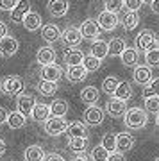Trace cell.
<instances>
[{
    "label": "cell",
    "mask_w": 159,
    "mask_h": 161,
    "mask_svg": "<svg viewBox=\"0 0 159 161\" xmlns=\"http://www.w3.org/2000/svg\"><path fill=\"white\" fill-rule=\"evenodd\" d=\"M82 61H84V52L79 50L77 47H70L68 50L64 52V63H66V66L82 64Z\"/></svg>",
    "instance_id": "21"
},
{
    "label": "cell",
    "mask_w": 159,
    "mask_h": 161,
    "mask_svg": "<svg viewBox=\"0 0 159 161\" xmlns=\"http://www.w3.org/2000/svg\"><path fill=\"white\" fill-rule=\"evenodd\" d=\"M6 34H7V25L4 22H0V40H2Z\"/></svg>",
    "instance_id": "50"
},
{
    "label": "cell",
    "mask_w": 159,
    "mask_h": 161,
    "mask_svg": "<svg viewBox=\"0 0 159 161\" xmlns=\"http://www.w3.org/2000/svg\"><path fill=\"white\" fill-rule=\"evenodd\" d=\"M150 2H152V0H143V4H150Z\"/></svg>",
    "instance_id": "53"
},
{
    "label": "cell",
    "mask_w": 159,
    "mask_h": 161,
    "mask_svg": "<svg viewBox=\"0 0 159 161\" xmlns=\"http://www.w3.org/2000/svg\"><path fill=\"white\" fill-rule=\"evenodd\" d=\"M102 145L109 150V152L116 150V134H113V132H106L104 138H102Z\"/></svg>",
    "instance_id": "40"
},
{
    "label": "cell",
    "mask_w": 159,
    "mask_h": 161,
    "mask_svg": "<svg viewBox=\"0 0 159 161\" xmlns=\"http://www.w3.org/2000/svg\"><path fill=\"white\" fill-rule=\"evenodd\" d=\"M97 22H98V25L102 27V31H109V32H111V31H114L116 25H118V14L106 9V11H102L98 14Z\"/></svg>",
    "instance_id": "10"
},
{
    "label": "cell",
    "mask_w": 159,
    "mask_h": 161,
    "mask_svg": "<svg viewBox=\"0 0 159 161\" xmlns=\"http://www.w3.org/2000/svg\"><path fill=\"white\" fill-rule=\"evenodd\" d=\"M118 84H120V79H118V77L109 75V77H106V79L102 80V90L107 93V95H113L114 90L118 88Z\"/></svg>",
    "instance_id": "37"
},
{
    "label": "cell",
    "mask_w": 159,
    "mask_h": 161,
    "mask_svg": "<svg viewBox=\"0 0 159 161\" xmlns=\"http://www.w3.org/2000/svg\"><path fill=\"white\" fill-rule=\"evenodd\" d=\"M125 152H122V150H118V149H116V150H113V152H109V159H114V161H116V159H123V158H125Z\"/></svg>",
    "instance_id": "45"
},
{
    "label": "cell",
    "mask_w": 159,
    "mask_h": 161,
    "mask_svg": "<svg viewBox=\"0 0 159 161\" xmlns=\"http://www.w3.org/2000/svg\"><path fill=\"white\" fill-rule=\"evenodd\" d=\"M114 97H118V98H122V100H129V98L132 97V86H131V82H127V80H120V84H118V88L114 90V93H113Z\"/></svg>",
    "instance_id": "31"
},
{
    "label": "cell",
    "mask_w": 159,
    "mask_h": 161,
    "mask_svg": "<svg viewBox=\"0 0 159 161\" xmlns=\"http://www.w3.org/2000/svg\"><path fill=\"white\" fill-rule=\"evenodd\" d=\"M154 47H159L157 36H156L154 31H150V29L141 31V32L136 36V48L138 50L147 52V50H150V48H154Z\"/></svg>",
    "instance_id": "4"
},
{
    "label": "cell",
    "mask_w": 159,
    "mask_h": 161,
    "mask_svg": "<svg viewBox=\"0 0 159 161\" xmlns=\"http://www.w3.org/2000/svg\"><path fill=\"white\" fill-rule=\"evenodd\" d=\"M74 158H75V159H82V161L91 159V156H90V154H86L84 150H80V152H74Z\"/></svg>",
    "instance_id": "47"
},
{
    "label": "cell",
    "mask_w": 159,
    "mask_h": 161,
    "mask_svg": "<svg viewBox=\"0 0 159 161\" xmlns=\"http://www.w3.org/2000/svg\"><path fill=\"white\" fill-rule=\"evenodd\" d=\"M6 149H7V145H6V142L0 138V156L2 154H6Z\"/></svg>",
    "instance_id": "51"
},
{
    "label": "cell",
    "mask_w": 159,
    "mask_h": 161,
    "mask_svg": "<svg viewBox=\"0 0 159 161\" xmlns=\"http://www.w3.org/2000/svg\"><path fill=\"white\" fill-rule=\"evenodd\" d=\"M25 122H27V115H23L22 111H11L9 116H7V125L9 129H22L25 127Z\"/></svg>",
    "instance_id": "25"
},
{
    "label": "cell",
    "mask_w": 159,
    "mask_h": 161,
    "mask_svg": "<svg viewBox=\"0 0 159 161\" xmlns=\"http://www.w3.org/2000/svg\"><path fill=\"white\" fill-rule=\"evenodd\" d=\"M123 6L127 11H140L143 6V0H123Z\"/></svg>",
    "instance_id": "43"
},
{
    "label": "cell",
    "mask_w": 159,
    "mask_h": 161,
    "mask_svg": "<svg viewBox=\"0 0 159 161\" xmlns=\"http://www.w3.org/2000/svg\"><path fill=\"white\" fill-rule=\"evenodd\" d=\"M148 111L147 109H141V108H129V109L125 111L123 115V122H125V127H129V129H143V127L147 125L148 122Z\"/></svg>",
    "instance_id": "1"
},
{
    "label": "cell",
    "mask_w": 159,
    "mask_h": 161,
    "mask_svg": "<svg viewBox=\"0 0 159 161\" xmlns=\"http://www.w3.org/2000/svg\"><path fill=\"white\" fill-rule=\"evenodd\" d=\"M7 116H9L7 109H4V108H0V125H4V124H7Z\"/></svg>",
    "instance_id": "48"
},
{
    "label": "cell",
    "mask_w": 159,
    "mask_h": 161,
    "mask_svg": "<svg viewBox=\"0 0 159 161\" xmlns=\"http://www.w3.org/2000/svg\"><path fill=\"white\" fill-rule=\"evenodd\" d=\"M148 6H150V11H152L154 14H159V0H152Z\"/></svg>",
    "instance_id": "49"
},
{
    "label": "cell",
    "mask_w": 159,
    "mask_h": 161,
    "mask_svg": "<svg viewBox=\"0 0 159 161\" xmlns=\"http://www.w3.org/2000/svg\"><path fill=\"white\" fill-rule=\"evenodd\" d=\"M61 40L66 47H77L82 41V32H80L79 27H66V29L63 31Z\"/></svg>",
    "instance_id": "11"
},
{
    "label": "cell",
    "mask_w": 159,
    "mask_h": 161,
    "mask_svg": "<svg viewBox=\"0 0 159 161\" xmlns=\"http://www.w3.org/2000/svg\"><path fill=\"white\" fill-rule=\"evenodd\" d=\"M82 64L86 66L88 72H97V70L100 68V64H102V59H98L95 54H88V56H84Z\"/></svg>",
    "instance_id": "35"
},
{
    "label": "cell",
    "mask_w": 159,
    "mask_h": 161,
    "mask_svg": "<svg viewBox=\"0 0 159 161\" xmlns=\"http://www.w3.org/2000/svg\"><path fill=\"white\" fill-rule=\"evenodd\" d=\"M88 145V136H77V138H68V149L72 152H80L86 150Z\"/></svg>",
    "instance_id": "34"
},
{
    "label": "cell",
    "mask_w": 159,
    "mask_h": 161,
    "mask_svg": "<svg viewBox=\"0 0 159 161\" xmlns=\"http://www.w3.org/2000/svg\"><path fill=\"white\" fill-rule=\"evenodd\" d=\"M66 132H68V138H77V136H88V124H82L79 120L70 122L68 127H66Z\"/></svg>",
    "instance_id": "22"
},
{
    "label": "cell",
    "mask_w": 159,
    "mask_h": 161,
    "mask_svg": "<svg viewBox=\"0 0 159 161\" xmlns=\"http://www.w3.org/2000/svg\"><path fill=\"white\" fill-rule=\"evenodd\" d=\"M50 111H52V115H56V116H64L68 113V102L64 98H56L50 104Z\"/></svg>",
    "instance_id": "32"
},
{
    "label": "cell",
    "mask_w": 159,
    "mask_h": 161,
    "mask_svg": "<svg viewBox=\"0 0 159 161\" xmlns=\"http://www.w3.org/2000/svg\"><path fill=\"white\" fill-rule=\"evenodd\" d=\"M25 159L36 161V159H45V150L41 149V145H29L25 149Z\"/></svg>",
    "instance_id": "30"
},
{
    "label": "cell",
    "mask_w": 159,
    "mask_h": 161,
    "mask_svg": "<svg viewBox=\"0 0 159 161\" xmlns=\"http://www.w3.org/2000/svg\"><path fill=\"white\" fill-rule=\"evenodd\" d=\"M123 7H125L123 0H106V9H107V11H113V13L118 14Z\"/></svg>",
    "instance_id": "42"
},
{
    "label": "cell",
    "mask_w": 159,
    "mask_h": 161,
    "mask_svg": "<svg viewBox=\"0 0 159 161\" xmlns=\"http://www.w3.org/2000/svg\"><path fill=\"white\" fill-rule=\"evenodd\" d=\"M127 109H129V108H127V100H122V98L114 97V95L106 102V113H107L109 116H113V118L123 116Z\"/></svg>",
    "instance_id": "5"
},
{
    "label": "cell",
    "mask_w": 159,
    "mask_h": 161,
    "mask_svg": "<svg viewBox=\"0 0 159 161\" xmlns=\"http://www.w3.org/2000/svg\"><path fill=\"white\" fill-rule=\"evenodd\" d=\"M30 116H32L34 122H45L48 116H52L50 106L48 104H43V102H36L32 111H30Z\"/></svg>",
    "instance_id": "18"
},
{
    "label": "cell",
    "mask_w": 159,
    "mask_h": 161,
    "mask_svg": "<svg viewBox=\"0 0 159 161\" xmlns=\"http://www.w3.org/2000/svg\"><path fill=\"white\" fill-rule=\"evenodd\" d=\"M141 95H143V98H147V97H154V95H157V97H159V77H156V79L152 77V80H150V82H148L147 86L143 88Z\"/></svg>",
    "instance_id": "36"
},
{
    "label": "cell",
    "mask_w": 159,
    "mask_h": 161,
    "mask_svg": "<svg viewBox=\"0 0 159 161\" xmlns=\"http://www.w3.org/2000/svg\"><path fill=\"white\" fill-rule=\"evenodd\" d=\"M18 40L14 36L6 34L2 40H0V56L2 58H13L14 54L18 52Z\"/></svg>",
    "instance_id": "8"
},
{
    "label": "cell",
    "mask_w": 159,
    "mask_h": 161,
    "mask_svg": "<svg viewBox=\"0 0 159 161\" xmlns=\"http://www.w3.org/2000/svg\"><path fill=\"white\" fill-rule=\"evenodd\" d=\"M0 92L6 97H14L23 92V79L18 75H7L0 80Z\"/></svg>",
    "instance_id": "2"
},
{
    "label": "cell",
    "mask_w": 159,
    "mask_h": 161,
    "mask_svg": "<svg viewBox=\"0 0 159 161\" xmlns=\"http://www.w3.org/2000/svg\"><path fill=\"white\" fill-rule=\"evenodd\" d=\"M45 159H50V161H61V159H64L59 152H48V154H45Z\"/></svg>",
    "instance_id": "46"
},
{
    "label": "cell",
    "mask_w": 159,
    "mask_h": 161,
    "mask_svg": "<svg viewBox=\"0 0 159 161\" xmlns=\"http://www.w3.org/2000/svg\"><path fill=\"white\" fill-rule=\"evenodd\" d=\"M41 79H47V80H59L63 75V68L56 63H50V64H43L41 68Z\"/></svg>",
    "instance_id": "19"
},
{
    "label": "cell",
    "mask_w": 159,
    "mask_h": 161,
    "mask_svg": "<svg viewBox=\"0 0 159 161\" xmlns=\"http://www.w3.org/2000/svg\"><path fill=\"white\" fill-rule=\"evenodd\" d=\"M145 61H147L148 66L157 68L159 66V47H154V48L145 52Z\"/></svg>",
    "instance_id": "38"
},
{
    "label": "cell",
    "mask_w": 159,
    "mask_h": 161,
    "mask_svg": "<svg viewBox=\"0 0 159 161\" xmlns=\"http://www.w3.org/2000/svg\"><path fill=\"white\" fill-rule=\"evenodd\" d=\"M91 54H95L98 59H106L109 56V43L104 40H93V45H91Z\"/></svg>",
    "instance_id": "27"
},
{
    "label": "cell",
    "mask_w": 159,
    "mask_h": 161,
    "mask_svg": "<svg viewBox=\"0 0 159 161\" xmlns=\"http://www.w3.org/2000/svg\"><path fill=\"white\" fill-rule=\"evenodd\" d=\"M36 104V98L32 95H29V93H20L18 95V100H16V109L22 111L23 115H30V111L34 108Z\"/></svg>",
    "instance_id": "16"
},
{
    "label": "cell",
    "mask_w": 159,
    "mask_h": 161,
    "mask_svg": "<svg viewBox=\"0 0 159 161\" xmlns=\"http://www.w3.org/2000/svg\"><path fill=\"white\" fill-rule=\"evenodd\" d=\"M138 23H140V14H138V11H127L125 9V14L122 16V27L125 31H132L138 27Z\"/></svg>",
    "instance_id": "26"
},
{
    "label": "cell",
    "mask_w": 159,
    "mask_h": 161,
    "mask_svg": "<svg viewBox=\"0 0 159 161\" xmlns=\"http://www.w3.org/2000/svg\"><path fill=\"white\" fill-rule=\"evenodd\" d=\"M134 147V136L129 134V132H118L116 134V149L122 150V152H127Z\"/></svg>",
    "instance_id": "24"
},
{
    "label": "cell",
    "mask_w": 159,
    "mask_h": 161,
    "mask_svg": "<svg viewBox=\"0 0 159 161\" xmlns=\"http://www.w3.org/2000/svg\"><path fill=\"white\" fill-rule=\"evenodd\" d=\"M68 9H70L68 0H48V4H47V11L54 18H63L68 13Z\"/></svg>",
    "instance_id": "9"
},
{
    "label": "cell",
    "mask_w": 159,
    "mask_h": 161,
    "mask_svg": "<svg viewBox=\"0 0 159 161\" xmlns=\"http://www.w3.org/2000/svg\"><path fill=\"white\" fill-rule=\"evenodd\" d=\"M90 156H91V159H100V161H106V159H109V150L106 149V147H104L102 143H100V145H95V147L91 149Z\"/></svg>",
    "instance_id": "39"
},
{
    "label": "cell",
    "mask_w": 159,
    "mask_h": 161,
    "mask_svg": "<svg viewBox=\"0 0 159 161\" xmlns=\"http://www.w3.org/2000/svg\"><path fill=\"white\" fill-rule=\"evenodd\" d=\"M84 122L88 125H100L104 122V109H100L95 104H90L84 111Z\"/></svg>",
    "instance_id": "12"
},
{
    "label": "cell",
    "mask_w": 159,
    "mask_h": 161,
    "mask_svg": "<svg viewBox=\"0 0 159 161\" xmlns=\"http://www.w3.org/2000/svg\"><path fill=\"white\" fill-rule=\"evenodd\" d=\"M80 32H82V38L84 40H97L98 36H100V32H102V27L98 25V22H95V20H84V22L79 25Z\"/></svg>",
    "instance_id": "6"
},
{
    "label": "cell",
    "mask_w": 159,
    "mask_h": 161,
    "mask_svg": "<svg viewBox=\"0 0 159 161\" xmlns=\"http://www.w3.org/2000/svg\"><path fill=\"white\" fill-rule=\"evenodd\" d=\"M43 124H45V132L48 136H59L63 132H66V127H68V124L63 116H56V115L48 116Z\"/></svg>",
    "instance_id": "3"
},
{
    "label": "cell",
    "mask_w": 159,
    "mask_h": 161,
    "mask_svg": "<svg viewBox=\"0 0 159 161\" xmlns=\"http://www.w3.org/2000/svg\"><path fill=\"white\" fill-rule=\"evenodd\" d=\"M125 48H127V43L122 38H113L109 41V56H122Z\"/></svg>",
    "instance_id": "33"
},
{
    "label": "cell",
    "mask_w": 159,
    "mask_h": 161,
    "mask_svg": "<svg viewBox=\"0 0 159 161\" xmlns=\"http://www.w3.org/2000/svg\"><path fill=\"white\" fill-rule=\"evenodd\" d=\"M56 58H57V54L52 47H41L40 50L36 52V59H38V63H40L41 66H43V64L56 63Z\"/></svg>",
    "instance_id": "20"
},
{
    "label": "cell",
    "mask_w": 159,
    "mask_h": 161,
    "mask_svg": "<svg viewBox=\"0 0 159 161\" xmlns=\"http://www.w3.org/2000/svg\"><path fill=\"white\" fill-rule=\"evenodd\" d=\"M145 109H147L148 113H156V115H157V111H159V97L157 95L145 98Z\"/></svg>",
    "instance_id": "41"
},
{
    "label": "cell",
    "mask_w": 159,
    "mask_h": 161,
    "mask_svg": "<svg viewBox=\"0 0 159 161\" xmlns=\"http://www.w3.org/2000/svg\"><path fill=\"white\" fill-rule=\"evenodd\" d=\"M132 79L140 86H147L148 82L152 80V66H148V64H136L134 72H132Z\"/></svg>",
    "instance_id": "7"
},
{
    "label": "cell",
    "mask_w": 159,
    "mask_h": 161,
    "mask_svg": "<svg viewBox=\"0 0 159 161\" xmlns=\"http://www.w3.org/2000/svg\"><path fill=\"white\" fill-rule=\"evenodd\" d=\"M66 77H68L70 82H82L88 77V70H86L84 64H72L66 70Z\"/></svg>",
    "instance_id": "17"
},
{
    "label": "cell",
    "mask_w": 159,
    "mask_h": 161,
    "mask_svg": "<svg viewBox=\"0 0 159 161\" xmlns=\"http://www.w3.org/2000/svg\"><path fill=\"white\" fill-rule=\"evenodd\" d=\"M156 124L159 125V111H157V116H156Z\"/></svg>",
    "instance_id": "52"
},
{
    "label": "cell",
    "mask_w": 159,
    "mask_h": 161,
    "mask_svg": "<svg viewBox=\"0 0 159 161\" xmlns=\"http://www.w3.org/2000/svg\"><path fill=\"white\" fill-rule=\"evenodd\" d=\"M18 0H0V11H11Z\"/></svg>",
    "instance_id": "44"
},
{
    "label": "cell",
    "mask_w": 159,
    "mask_h": 161,
    "mask_svg": "<svg viewBox=\"0 0 159 161\" xmlns=\"http://www.w3.org/2000/svg\"><path fill=\"white\" fill-rule=\"evenodd\" d=\"M22 25L23 29L29 31V32H36V31H40L41 27V16L40 13H34V11H29L22 20Z\"/></svg>",
    "instance_id": "13"
},
{
    "label": "cell",
    "mask_w": 159,
    "mask_h": 161,
    "mask_svg": "<svg viewBox=\"0 0 159 161\" xmlns=\"http://www.w3.org/2000/svg\"><path fill=\"white\" fill-rule=\"evenodd\" d=\"M80 98H82V102L84 104H95L100 98V92H98L95 86H86L82 92H80Z\"/></svg>",
    "instance_id": "29"
},
{
    "label": "cell",
    "mask_w": 159,
    "mask_h": 161,
    "mask_svg": "<svg viewBox=\"0 0 159 161\" xmlns=\"http://www.w3.org/2000/svg\"><path fill=\"white\" fill-rule=\"evenodd\" d=\"M57 90H59V86H57V80L41 79L40 82H38V92H40L41 95H45V97H52Z\"/></svg>",
    "instance_id": "28"
},
{
    "label": "cell",
    "mask_w": 159,
    "mask_h": 161,
    "mask_svg": "<svg viewBox=\"0 0 159 161\" xmlns=\"http://www.w3.org/2000/svg\"><path fill=\"white\" fill-rule=\"evenodd\" d=\"M29 11H30V2H29V0H18L16 6L9 11L11 13V20L16 22V23H22L23 16H25Z\"/></svg>",
    "instance_id": "14"
},
{
    "label": "cell",
    "mask_w": 159,
    "mask_h": 161,
    "mask_svg": "<svg viewBox=\"0 0 159 161\" xmlns=\"http://www.w3.org/2000/svg\"><path fill=\"white\" fill-rule=\"evenodd\" d=\"M61 29L54 25V23H47L41 27V38L47 41V43H56V41L61 40Z\"/></svg>",
    "instance_id": "15"
},
{
    "label": "cell",
    "mask_w": 159,
    "mask_h": 161,
    "mask_svg": "<svg viewBox=\"0 0 159 161\" xmlns=\"http://www.w3.org/2000/svg\"><path fill=\"white\" fill-rule=\"evenodd\" d=\"M122 64L123 66H131L134 68L138 63H140V54H138V48H131V47H127L123 52H122Z\"/></svg>",
    "instance_id": "23"
}]
</instances>
